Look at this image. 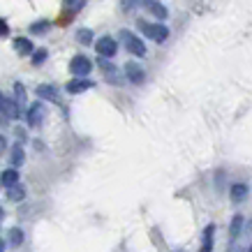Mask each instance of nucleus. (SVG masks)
Returning <instances> with one entry per match:
<instances>
[{
    "label": "nucleus",
    "mask_w": 252,
    "mask_h": 252,
    "mask_svg": "<svg viewBox=\"0 0 252 252\" xmlns=\"http://www.w3.org/2000/svg\"><path fill=\"white\" fill-rule=\"evenodd\" d=\"M2 218H5V211H2V206H0V220H2Z\"/></svg>",
    "instance_id": "bb28decb"
},
{
    "label": "nucleus",
    "mask_w": 252,
    "mask_h": 252,
    "mask_svg": "<svg viewBox=\"0 0 252 252\" xmlns=\"http://www.w3.org/2000/svg\"><path fill=\"white\" fill-rule=\"evenodd\" d=\"M139 5H144V0H123V9H134Z\"/></svg>",
    "instance_id": "4be33fe9"
},
{
    "label": "nucleus",
    "mask_w": 252,
    "mask_h": 252,
    "mask_svg": "<svg viewBox=\"0 0 252 252\" xmlns=\"http://www.w3.org/2000/svg\"><path fill=\"white\" fill-rule=\"evenodd\" d=\"M241 227H243V215H236V218L231 220V231H229V236H231V238H238V234H241Z\"/></svg>",
    "instance_id": "f3484780"
},
{
    "label": "nucleus",
    "mask_w": 252,
    "mask_h": 252,
    "mask_svg": "<svg viewBox=\"0 0 252 252\" xmlns=\"http://www.w3.org/2000/svg\"><path fill=\"white\" fill-rule=\"evenodd\" d=\"M0 114L5 116V118H9V121H14V118H19L21 109L16 107V102H12V99L0 97Z\"/></svg>",
    "instance_id": "0eeeda50"
},
{
    "label": "nucleus",
    "mask_w": 252,
    "mask_h": 252,
    "mask_svg": "<svg viewBox=\"0 0 252 252\" xmlns=\"http://www.w3.org/2000/svg\"><path fill=\"white\" fill-rule=\"evenodd\" d=\"M121 39H123V44H125V49H127L132 56H137V58H144L146 56V44L137 37V35H132L130 31H121Z\"/></svg>",
    "instance_id": "f03ea898"
},
{
    "label": "nucleus",
    "mask_w": 252,
    "mask_h": 252,
    "mask_svg": "<svg viewBox=\"0 0 252 252\" xmlns=\"http://www.w3.org/2000/svg\"><path fill=\"white\" fill-rule=\"evenodd\" d=\"M77 39L81 42V44H91V42H93V32L88 31V28H79V31H77Z\"/></svg>",
    "instance_id": "6ab92c4d"
},
{
    "label": "nucleus",
    "mask_w": 252,
    "mask_h": 252,
    "mask_svg": "<svg viewBox=\"0 0 252 252\" xmlns=\"http://www.w3.org/2000/svg\"><path fill=\"white\" fill-rule=\"evenodd\" d=\"M7 199L9 201H23L26 199V188L21 183H14L7 188Z\"/></svg>",
    "instance_id": "9b49d317"
},
{
    "label": "nucleus",
    "mask_w": 252,
    "mask_h": 252,
    "mask_svg": "<svg viewBox=\"0 0 252 252\" xmlns=\"http://www.w3.org/2000/svg\"><path fill=\"white\" fill-rule=\"evenodd\" d=\"M139 31L144 32L146 37H151L153 42L162 44L164 39L169 37V28L162 26V23H146V21H139Z\"/></svg>",
    "instance_id": "f257e3e1"
},
{
    "label": "nucleus",
    "mask_w": 252,
    "mask_h": 252,
    "mask_svg": "<svg viewBox=\"0 0 252 252\" xmlns=\"http://www.w3.org/2000/svg\"><path fill=\"white\" fill-rule=\"evenodd\" d=\"M91 88H95V81H91V79H86V77H74L67 86H65V91L72 93V95L84 93V91H91Z\"/></svg>",
    "instance_id": "39448f33"
},
{
    "label": "nucleus",
    "mask_w": 252,
    "mask_h": 252,
    "mask_svg": "<svg viewBox=\"0 0 252 252\" xmlns=\"http://www.w3.org/2000/svg\"><path fill=\"white\" fill-rule=\"evenodd\" d=\"M248 185L245 183H234L231 185V190H229V197H231V201H234V204H241V201H243L245 197H248Z\"/></svg>",
    "instance_id": "1a4fd4ad"
},
{
    "label": "nucleus",
    "mask_w": 252,
    "mask_h": 252,
    "mask_svg": "<svg viewBox=\"0 0 252 252\" xmlns=\"http://www.w3.org/2000/svg\"><path fill=\"white\" fill-rule=\"evenodd\" d=\"M42 121H44V104H42V99H39V102L31 104V109H28V125H31V127H37Z\"/></svg>",
    "instance_id": "423d86ee"
},
{
    "label": "nucleus",
    "mask_w": 252,
    "mask_h": 252,
    "mask_svg": "<svg viewBox=\"0 0 252 252\" xmlns=\"http://www.w3.org/2000/svg\"><path fill=\"white\" fill-rule=\"evenodd\" d=\"M65 2V7L69 9V12H79V9L86 5V0H63Z\"/></svg>",
    "instance_id": "aec40b11"
},
{
    "label": "nucleus",
    "mask_w": 252,
    "mask_h": 252,
    "mask_svg": "<svg viewBox=\"0 0 252 252\" xmlns=\"http://www.w3.org/2000/svg\"><path fill=\"white\" fill-rule=\"evenodd\" d=\"M213 234H215V227L213 224H208L206 231H204V243H201V250L204 252L213 250Z\"/></svg>",
    "instance_id": "2eb2a0df"
},
{
    "label": "nucleus",
    "mask_w": 252,
    "mask_h": 252,
    "mask_svg": "<svg viewBox=\"0 0 252 252\" xmlns=\"http://www.w3.org/2000/svg\"><path fill=\"white\" fill-rule=\"evenodd\" d=\"M5 148H7V141H5V137L0 134V155H2V151H5Z\"/></svg>",
    "instance_id": "393cba45"
},
{
    "label": "nucleus",
    "mask_w": 252,
    "mask_h": 252,
    "mask_svg": "<svg viewBox=\"0 0 252 252\" xmlns=\"http://www.w3.org/2000/svg\"><path fill=\"white\" fill-rule=\"evenodd\" d=\"M14 49H16V51H19L21 56L32 54V44H31V39H26V37L14 39Z\"/></svg>",
    "instance_id": "4468645a"
},
{
    "label": "nucleus",
    "mask_w": 252,
    "mask_h": 252,
    "mask_svg": "<svg viewBox=\"0 0 252 252\" xmlns=\"http://www.w3.org/2000/svg\"><path fill=\"white\" fill-rule=\"evenodd\" d=\"M5 248H7V245H5V241H2V238H0V252L5 250Z\"/></svg>",
    "instance_id": "a878e982"
},
{
    "label": "nucleus",
    "mask_w": 252,
    "mask_h": 252,
    "mask_svg": "<svg viewBox=\"0 0 252 252\" xmlns=\"http://www.w3.org/2000/svg\"><path fill=\"white\" fill-rule=\"evenodd\" d=\"M7 241H9L12 245H21V243H23V231H21V229H9Z\"/></svg>",
    "instance_id": "a211bd4d"
},
{
    "label": "nucleus",
    "mask_w": 252,
    "mask_h": 252,
    "mask_svg": "<svg viewBox=\"0 0 252 252\" xmlns=\"http://www.w3.org/2000/svg\"><path fill=\"white\" fill-rule=\"evenodd\" d=\"M23 148H21V144H16L14 146V151H12V167H21L23 164Z\"/></svg>",
    "instance_id": "dca6fc26"
},
{
    "label": "nucleus",
    "mask_w": 252,
    "mask_h": 252,
    "mask_svg": "<svg viewBox=\"0 0 252 252\" xmlns=\"http://www.w3.org/2000/svg\"><path fill=\"white\" fill-rule=\"evenodd\" d=\"M0 183L5 185V188H9V185L19 183V171H16V167L7 169V171H2V176H0Z\"/></svg>",
    "instance_id": "f8f14e48"
},
{
    "label": "nucleus",
    "mask_w": 252,
    "mask_h": 252,
    "mask_svg": "<svg viewBox=\"0 0 252 252\" xmlns=\"http://www.w3.org/2000/svg\"><path fill=\"white\" fill-rule=\"evenodd\" d=\"M7 32H9V26L0 19V37H2V35H7Z\"/></svg>",
    "instance_id": "b1692460"
},
{
    "label": "nucleus",
    "mask_w": 252,
    "mask_h": 252,
    "mask_svg": "<svg viewBox=\"0 0 252 252\" xmlns=\"http://www.w3.org/2000/svg\"><path fill=\"white\" fill-rule=\"evenodd\" d=\"M49 28V23H32L31 26V32H44Z\"/></svg>",
    "instance_id": "5701e85b"
},
{
    "label": "nucleus",
    "mask_w": 252,
    "mask_h": 252,
    "mask_svg": "<svg viewBox=\"0 0 252 252\" xmlns=\"http://www.w3.org/2000/svg\"><path fill=\"white\" fill-rule=\"evenodd\" d=\"M93 69V63L86 58V56H74L72 63H69V72L74 74V77H88Z\"/></svg>",
    "instance_id": "20e7f679"
},
{
    "label": "nucleus",
    "mask_w": 252,
    "mask_h": 252,
    "mask_svg": "<svg viewBox=\"0 0 252 252\" xmlns=\"http://www.w3.org/2000/svg\"><path fill=\"white\" fill-rule=\"evenodd\" d=\"M95 51H97L102 58H114L116 51H118V42H116L114 37H99L97 42H95Z\"/></svg>",
    "instance_id": "7ed1b4c3"
},
{
    "label": "nucleus",
    "mask_w": 252,
    "mask_h": 252,
    "mask_svg": "<svg viewBox=\"0 0 252 252\" xmlns=\"http://www.w3.org/2000/svg\"><path fill=\"white\" fill-rule=\"evenodd\" d=\"M144 5H146V9H148V12H153L158 19H167V9L162 7L160 2H155V0H144Z\"/></svg>",
    "instance_id": "ddd939ff"
},
{
    "label": "nucleus",
    "mask_w": 252,
    "mask_h": 252,
    "mask_svg": "<svg viewBox=\"0 0 252 252\" xmlns=\"http://www.w3.org/2000/svg\"><path fill=\"white\" fill-rule=\"evenodd\" d=\"M125 72H127V79H130L132 84H144L146 72L139 67L137 63H127V65H125Z\"/></svg>",
    "instance_id": "6e6552de"
},
{
    "label": "nucleus",
    "mask_w": 252,
    "mask_h": 252,
    "mask_svg": "<svg viewBox=\"0 0 252 252\" xmlns=\"http://www.w3.org/2000/svg\"><path fill=\"white\" fill-rule=\"evenodd\" d=\"M37 97L39 99H49V102H56V104H58V93H56L54 86H49V84L37 86Z\"/></svg>",
    "instance_id": "9d476101"
},
{
    "label": "nucleus",
    "mask_w": 252,
    "mask_h": 252,
    "mask_svg": "<svg viewBox=\"0 0 252 252\" xmlns=\"http://www.w3.org/2000/svg\"><path fill=\"white\" fill-rule=\"evenodd\" d=\"M32 65H42V63L46 61V56H49V51L46 49H39V51H32Z\"/></svg>",
    "instance_id": "412c9836"
}]
</instances>
